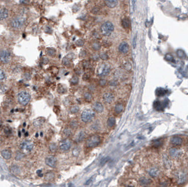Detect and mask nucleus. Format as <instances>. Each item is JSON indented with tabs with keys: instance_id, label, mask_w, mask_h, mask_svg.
I'll use <instances>...</instances> for the list:
<instances>
[{
	"instance_id": "nucleus-1",
	"label": "nucleus",
	"mask_w": 188,
	"mask_h": 187,
	"mask_svg": "<svg viewBox=\"0 0 188 187\" xmlns=\"http://www.w3.org/2000/svg\"><path fill=\"white\" fill-rule=\"evenodd\" d=\"M101 137L97 134L90 136L85 141V146L88 148H94L97 147L101 144Z\"/></svg>"
},
{
	"instance_id": "nucleus-2",
	"label": "nucleus",
	"mask_w": 188,
	"mask_h": 187,
	"mask_svg": "<svg viewBox=\"0 0 188 187\" xmlns=\"http://www.w3.org/2000/svg\"><path fill=\"white\" fill-rule=\"evenodd\" d=\"M95 116V112L91 110V109H85L84 110L81 115H80V119L83 122L88 123L90 122L94 119Z\"/></svg>"
},
{
	"instance_id": "nucleus-3",
	"label": "nucleus",
	"mask_w": 188,
	"mask_h": 187,
	"mask_svg": "<svg viewBox=\"0 0 188 187\" xmlns=\"http://www.w3.org/2000/svg\"><path fill=\"white\" fill-rule=\"evenodd\" d=\"M114 26L113 23L110 21L104 23L101 26V32L104 36H109L114 32Z\"/></svg>"
},
{
	"instance_id": "nucleus-4",
	"label": "nucleus",
	"mask_w": 188,
	"mask_h": 187,
	"mask_svg": "<svg viewBox=\"0 0 188 187\" xmlns=\"http://www.w3.org/2000/svg\"><path fill=\"white\" fill-rule=\"evenodd\" d=\"M31 94L26 91H21L18 95V103L22 106H26L31 101Z\"/></svg>"
},
{
	"instance_id": "nucleus-5",
	"label": "nucleus",
	"mask_w": 188,
	"mask_h": 187,
	"mask_svg": "<svg viewBox=\"0 0 188 187\" xmlns=\"http://www.w3.org/2000/svg\"><path fill=\"white\" fill-rule=\"evenodd\" d=\"M19 148L22 152L26 154L28 153L31 152L34 149V144L30 141H24L20 144Z\"/></svg>"
},
{
	"instance_id": "nucleus-6",
	"label": "nucleus",
	"mask_w": 188,
	"mask_h": 187,
	"mask_svg": "<svg viewBox=\"0 0 188 187\" xmlns=\"http://www.w3.org/2000/svg\"><path fill=\"white\" fill-rule=\"evenodd\" d=\"M71 147H72V141L69 139H65L60 142L59 148L61 151L66 152L69 151Z\"/></svg>"
},
{
	"instance_id": "nucleus-7",
	"label": "nucleus",
	"mask_w": 188,
	"mask_h": 187,
	"mask_svg": "<svg viewBox=\"0 0 188 187\" xmlns=\"http://www.w3.org/2000/svg\"><path fill=\"white\" fill-rule=\"evenodd\" d=\"M1 61L2 63H8L11 60V53L7 49H3L1 52Z\"/></svg>"
},
{
	"instance_id": "nucleus-8",
	"label": "nucleus",
	"mask_w": 188,
	"mask_h": 187,
	"mask_svg": "<svg viewBox=\"0 0 188 187\" xmlns=\"http://www.w3.org/2000/svg\"><path fill=\"white\" fill-rule=\"evenodd\" d=\"M24 21H25V20H24L23 18H14V19H13V20L11 21V26H12V27H13V28H15V29H19V28H21V27L23 26Z\"/></svg>"
},
{
	"instance_id": "nucleus-9",
	"label": "nucleus",
	"mask_w": 188,
	"mask_h": 187,
	"mask_svg": "<svg viewBox=\"0 0 188 187\" xmlns=\"http://www.w3.org/2000/svg\"><path fill=\"white\" fill-rule=\"evenodd\" d=\"M45 163L46 165L52 168H55L57 165V160L54 156H50L46 158L45 159Z\"/></svg>"
},
{
	"instance_id": "nucleus-10",
	"label": "nucleus",
	"mask_w": 188,
	"mask_h": 187,
	"mask_svg": "<svg viewBox=\"0 0 188 187\" xmlns=\"http://www.w3.org/2000/svg\"><path fill=\"white\" fill-rule=\"evenodd\" d=\"M114 95L111 92H106L103 95V101L106 104H111L114 100Z\"/></svg>"
},
{
	"instance_id": "nucleus-11",
	"label": "nucleus",
	"mask_w": 188,
	"mask_h": 187,
	"mask_svg": "<svg viewBox=\"0 0 188 187\" xmlns=\"http://www.w3.org/2000/svg\"><path fill=\"white\" fill-rule=\"evenodd\" d=\"M110 73V68L106 64H103L101 65L99 71V74L101 77H104L109 74Z\"/></svg>"
},
{
	"instance_id": "nucleus-12",
	"label": "nucleus",
	"mask_w": 188,
	"mask_h": 187,
	"mask_svg": "<svg viewBox=\"0 0 188 187\" xmlns=\"http://www.w3.org/2000/svg\"><path fill=\"white\" fill-rule=\"evenodd\" d=\"M147 172H148V174H149V176H151L152 177H154V178L157 177L160 174V170L157 167H150L149 170H147Z\"/></svg>"
},
{
	"instance_id": "nucleus-13",
	"label": "nucleus",
	"mask_w": 188,
	"mask_h": 187,
	"mask_svg": "<svg viewBox=\"0 0 188 187\" xmlns=\"http://www.w3.org/2000/svg\"><path fill=\"white\" fill-rule=\"evenodd\" d=\"M170 143L173 146H180L183 144V139L178 136H174L170 140Z\"/></svg>"
},
{
	"instance_id": "nucleus-14",
	"label": "nucleus",
	"mask_w": 188,
	"mask_h": 187,
	"mask_svg": "<svg viewBox=\"0 0 188 187\" xmlns=\"http://www.w3.org/2000/svg\"><path fill=\"white\" fill-rule=\"evenodd\" d=\"M118 51L123 54L127 53L129 51V46H128L127 43L123 42H121L120 44L118 46Z\"/></svg>"
},
{
	"instance_id": "nucleus-15",
	"label": "nucleus",
	"mask_w": 188,
	"mask_h": 187,
	"mask_svg": "<svg viewBox=\"0 0 188 187\" xmlns=\"http://www.w3.org/2000/svg\"><path fill=\"white\" fill-rule=\"evenodd\" d=\"M92 108L94 112L98 113H102L104 111V106L100 102H95L93 106H92Z\"/></svg>"
},
{
	"instance_id": "nucleus-16",
	"label": "nucleus",
	"mask_w": 188,
	"mask_h": 187,
	"mask_svg": "<svg viewBox=\"0 0 188 187\" xmlns=\"http://www.w3.org/2000/svg\"><path fill=\"white\" fill-rule=\"evenodd\" d=\"M125 106L122 103H117L114 107V113L116 115H120L124 111Z\"/></svg>"
},
{
	"instance_id": "nucleus-17",
	"label": "nucleus",
	"mask_w": 188,
	"mask_h": 187,
	"mask_svg": "<svg viewBox=\"0 0 188 187\" xmlns=\"http://www.w3.org/2000/svg\"><path fill=\"white\" fill-rule=\"evenodd\" d=\"M85 136H86L85 132L84 131L80 130L77 133V134L75 135V141H76L78 143L81 142V141H83V140L85 139Z\"/></svg>"
},
{
	"instance_id": "nucleus-18",
	"label": "nucleus",
	"mask_w": 188,
	"mask_h": 187,
	"mask_svg": "<svg viewBox=\"0 0 188 187\" xmlns=\"http://www.w3.org/2000/svg\"><path fill=\"white\" fill-rule=\"evenodd\" d=\"M1 156L5 160H9L12 156V153L9 149H4L1 151Z\"/></svg>"
},
{
	"instance_id": "nucleus-19",
	"label": "nucleus",
	"mask_w": 188,
	"mask_h": 187,
	"mask_svg": "<svg viewBox=\"0 0 188 187\" xmlns=\"http://www.w3.org/2000/svg\"><path fill=\"white\" fill-rule=\"evenodd\" d=\"M152 182V179L148 178V177H141V178L140 179V180H139L140 184L141 186H142V187L148 186V185H149Z\"/></svg>"
},
{
	"instance_id": "nucleus-20",
	"label": "nucleus",
	"mask_w": 188,
	"mask_h": 187,
	"mask_svg": "<svg viewBox=\"0 0 188 187\" xmlns=\"http://www.w3.org/2000/svg\"><path fill=\"white\" fill-rule=\"evenodd\" d=\"M9 170H10V172L11 174H13V175H16V176H17L21 173V169L16 165H13L9 167Z\"/></svg>"
},
{
	"instance_id": "nucleus-21",
	"label": "nucleus",
	"mask_w": 188,
	"mask_h": 187,
	"mask_svg": "<svg viewBox=\"0 0 188 187\" xmlns=\"http://www.w3.org/2000/svg\"><path fill=\"white\" fill-rule=\"evenodd\" d=\"M178 177V182L180 184H182L186 182L187 180V174H185L184 172H180L177 175Z\"/></svg>"
},
{
	"instance_id": "nucleus-22",
	"label": "nucleus",
	"mask_w": 188,
	"mask_h": 187,
	"mask_svg": "<svg viewBox=\"0 0 188 187\" xmlns=\"http://www.w3.org/2000/svg\"><path fill=\"white\" fill-rule=\"evenodd\" d=\"M104 2L105 4L110 9L115 8L118 4V0H104Z\"/></svg>"
},
{
	"instance_id": "nucleus-23",
	"label": "nucleus",
	"mask_w": 188,
	"mask_h": 187,
	"mask_svg": "<svg viewBox=\"0 0 188 187\" xmlns=\"http://www.w3.org/2000/svg\"><path fill=\"white\" fill-rule=\"evenodd\" d=\"M116 118L114 117H110V118H108L107 120V122H106V124H107V126L109 127V128H113L116 125Z\"/></svg>"
},
{
	"instance_id": "nucleus-24",
	"label": "nucleus",
	"mask_w": 188,
	"mask_h": 187,
	"mask_svg": "<svg viewBox=\"0 0 188 187\" xmlns=\"http://www.w3.org/2000/svg\"><path fill=\"white\" fill-rule=\"evenodd\" d=\"M9 16V11L6 9H1V11H0V18H1V20L3 21L6 18H7Z\"/></svg>"
},
{
	"instance_id": "nucleus-25",
	"label": "nucleus",
	"mask_w": 188,
	"mask_h": 187,
	"mask_svg": "<svg viewBox=\"0 0 188 187\" xmlns=\"http://www.w3.org/2000/svg\"><path fill=\"white\" fill-rule=\"evenodd\" d=\"M69 127L72 130H75L78 127V122L75 119H72L69 122Z\"/></svg>"
},
{
	"instance_id": "nucleus-26",
	"label": "nucleus",
	"mask_w": 188,
	"mask_h": 187,
	"mask_svg": "<svg viewBox=\"0 0 188 187\" xmlns=\"http://www.w3.org/2000/svg\"><path fill=\"white\" fill-rule=\"evenodd\" d=\"M168 153H169L170 156L173 157V158L177 156L178 155V153H180L179 151H178V150L176 148H171V149L169 150V152Z\"/></svg>"
},
{
	"instance_id": "nucleus-27",
	"label": "nucleus",
	"mask_w": 188,
	"mask_h": 187,
	"mask_svg": "<svg viewBox=\"0 0 188 187\" xmlns=\"http://www.w3.org/2000/svg\"><path fill=\"white\" fill-rule=\"evenodd\" d=\"M57 149H58V146L55 143H51L49 145V150L51 153H54L55 152H57Z\"/></svg>"
},
{
	"instance_id": "nucleus-28",
	"label": "nucleus",
	"mask_w": 188,
	"mask_h": 187,
	"mask_svg": "<svg viewBox=\"0 0 188 187\" xmlns=\"http://www.w3.org/2000/svg\"><path fill=\"white\" fill-rule=\"evenodd\" d=\"M122 26L124 28H129L130 27V21L128 18H124L122 21Z\"/></svg>"
},
{
	"instance_id": "nucleus-29",
	"label": "nucleus",
	"mask_w": 188,
	"mask_h": 187,
	"mask_svg": "<svg viewBox=\"0 0 188 187\" xmlns=\"http://www.w3.org/2000/svg\"><path fill=\"white\" fill-rule=\"evenodd\" d=\"M25 156V153L22 152L21 151H17L16 153V156H15V160H21V159L23 158V157Z\"/></svg>"
},
{
	"instance_id": "nucleus-30",
	"label": "nucleus",
	"mask_w": 188,
	"mask_h": 187,
	"mask_svg": "<svg viewBox=\"0 0 188 187\" xmlns=\"http://www.w3.org/2000/svg\"><path fill=\"white\" fill-rule=\"evenodd\" d=\"M80 110V106H78V105H74L73 106H71V108H70V113L72 114H75V113H78Z\"/></svg>"
},
{
	"instance_id": "nucleus-31",
	"label": "nucleus",
	"mask_w": 188,
	"mask_h": 187,
	"mask_svg": "<svg viewBox=\"0 0 188 187\" xmlns=\"http://www.w3.org/2000/svg\"><path fill=\"white\" fill-rule=\"evenodd\" d=\"M176 53H177V56L179 57L180 58L183 59L185 58H186V54H185V53L184 52L183 50H182V49H178Z\"/></svg>"
},
{
	"instance_id": "nucleus-32",
	"label": "nucleus",
	"mask_w": 188,
	"mask_h": 187,
	"mask_svg": "<svg viewBox=\"0 0 188 187\" xmlns=\"http://www.w3.org/2000/svg\"><path fill=\"white\" fill-rule=\"evenodd\" d=\"M84 99L87 101H91L92 100V95L90 92H85L84 94Z\"/></svg>"
},
{
	"instance_id": "nucleus-33",
	"label": "nucleus",
	"mask_w": 188,
	"mask_h": 187,
	"mask_svg": "<svg viewBox=\"0 0 188 187\" xmlns=\"http://www.w3.org/2000/svg\"><path fill=\"white\" fill-rule=\"evenodd\" d=\"M80 153V147H78V146H76V147L73 148V151H72V154H73V156L75 157L78 156Z\"/></svg>"
},
{
	"instance_id": "nucleus-34",
	"label": "nucleus",
	"mask_w": 188,
	"mask_h": 187,
	"mask_svg": "<svg viewBox=\"0 0 188 187\" xmlns=\"http://www.w3.org/2000/svg\"><path fill=\"white\" fill-rule=\"evenodd\" d=\"M63 134L65 136H67V137L71 136L72 135V129L71 128H68V127L65 128L64 130H63Z\"/></svg>"
},
{
	"instance_id": "nucleus-35",
	"label": "nucleus",
	"mask_w": 188,
	"mask_h": 187,
	"mask_svg": "<svg viewBox=\"0 0 188 187\" xmlns=\"http://www.w3.org/2000/svg\"><path fill=\"white\" fill-rule=\"evenodd\" d=\"M154 106L155 109H157V110H161V108H163L161 102H160V101H156L154 104Z\"/></svg>"
},
{
	"instance_id": "nucleus-36",
	"label": "nucleus",
	"mask_w": 188,
	"mask_h": 187,
	"mask_svg": "<svg viewBox=\"0 0 188 187\" xmlns=\"http://www.w3.org/2000/svg\"><path fill=\"white\" fill-rule=\"evenodd\" d=\"M92 47L94 51H98V50L100 49L101 44L99 43H98V42H94V43H93V44H92Z\"/></svg>"
},
{
	"instance_id": "nucleus-37",
	"label": "nucleus",
	"mask_w": 188,
	"mask_h": 187,
	"mask_svg": "<svg viewBox=\"0 0 188 187\" xmlns=\"http://www.w3.org/2000/svg\"><path fill=\"white\" fill-rule=\"evenodd\" d=\"M165 59L168 61H173V56H172L171 53H167L165 56Z\"/></svg>"
},
{
	"instance_id": "nucleus-38",
	"label": "nucleus",
	"mask_w": 188,
	"mask_h": 187,
	"mask_svg": "<svg viewBox=\"0 0 188 187\" xmlns=\"http://www.w3.org/2000/svg\"><path fill=\"white\" fill-rule=\"evenodd\" d=\"M99 84L101 87H105L106 84H107V81L105 79H101L99 82Z\"/></svg>"
},
{
	"instance_id": "nucleus-39",
	"label": "nucleus",
	"mask_w": 188,
	"mask_h": 187,
	"mask_svg": "<svg viewBox=\"0 0 188 187\" xmlns=\"http://www.w3.org/2000/svg\"><path fill=\"white\" fill-rule=\"evenodd\" d=\"M161 144H162V141L160 140V139H158V140H156V141H153V145L154 146H156V147H158V146H160Z\"/></svg>"
},
{
	"instance_id": "nucleus-40",
	"label": "nucleus",
	"mask_w": 188,
	"mask_h": 187,
	"mask_svg": "<svg viewBox=\"0 0 188 187\" xmlns=\"http://www.w3.org/2000/svg\"><path fill=\"white\" fill-rule=\"evenodd\" d=\"M166 94V90L163 89H159L157 90V95L158 96H163Z\"/></svg>"
},
{
	"instance_id": "nucleus-41",
	"label": "nucleus",
	"mask_w": 188,
	"mask_h": 187,
	"mask_svg": "<svg viewBox=\"0 0 188 187\" xmlns=\"http://www.w3.org/2000/svg\"><path fill=\"white\" fill-rule=\"evenodd\" d=\"M53 177H54V175L52 172H49L46 175V179L47 180H48V181H51V180H52Z\"/></svg>"
},
{
	"instance_id": "nucleus-42",
	"label": "nucleus",
	"mask_w": 188,
	"mask_h": 187,
	"mask_svg": "<svg viewBox=\"0 0 188 187\" xmlns=\"http://www.w3.org/2000/svg\"><path fill=\"white\" fill-rule=\"evenodd\" d=\"M78 77H73V78L71 79V83L73 84H78Z\"/></svg>"
},
{
	"instance_id": "nucleus-43",
	"label": "nucleus",
	"mask_w": 188,
	"mask_h": 187,
	"mask_svg": "<svg viewBox=\"0 0 188 187\" xmlns=\"http://www.w3.org/2000/svg\"><path fill=\"white\" fill-rule=\"evenodd\" d=\"M47 52H48L49 55H50V56H53V55H54V54H55L56 51H55V49H48Z\"/></svg>"
},
{
	"instance_id": "nucleus-44",
	"label": "nucleus",
	"mask_w": 188,
	"mask_h": 187,
	"mask_svg": "<svg viewBox=\"0 0 188 187\" xmlns=\"http://www.w3.org/2000/svg\"><path fill=\"white\" fill-rule=\"evenodd\" d=\"M75 44H76L78 47H82L83 44H84V41L82 40V39H79V40H78V41L76 42Z\"/></svg>"
},
{
	"instance_id": "nucleus-45",
	"label": "nucleus",
	"mask_w": 188,
	"mask_h": 187,
	"mask_svg": "<svg viewBox=\"0 0 188 187\" xmlns=\"http://www.w3.org/2000/svg\"><path fill=\"white\" fill-rule=\"evenodd\" d=\"M100 58L101 59H103V60H107L108 59V55L105 53H101L100 55Z\"/></svg>"
},
{
	"instance_id": "nucleus-46",
	"label": "nucleus",
	"mask_w": 188,
	"mask_h": 187,
	"mask_svg": "<svg viewBox=\"0 0 188 187\" xmlns=\"http://www.w3.org/2000/svg\"><path fill=\"white\" fill-rule=\"evenodd\" d=\"M118 84V82L116 80H111L109 82L110 86H116Z\"/></svg>"
},
{
	"instance_id": "nucleus-47",
	"label": "nucleus",
	"mask_w": 188,
	"mask_h": 187,
	"mask_svg": "<svg viewBox=\"0 0 188 187\" xmlns=\"http://www.w3.org/2000/svg\"><path fill=\"white\" fill-rule=\"evenodd\" d=\"M4 78H5L4 73L3 72V70H0V80L2 81V80H3Z\"/></svg>"
},
{
	"instance_id": "nucleus-48",
	"label": "nucleus",
	"mask_w": 188,
	"mask_h": 187,
	"mask_svg": "<svg viewBox=\"0 0 188 187\" xmlns=\"http://www.w3.org/2000/svg\"><path fill=\"white\" fill-rule=\"evenodd\" d=\"M99 11V9L98 7H94V9L92 10V13H94V14H97Z\"/></svg>"
},
{
	"instance_id": "nucleus-49",
	"label": "nucleus",
	"mask_w": 188,
	"mask_h": 187,
	"mask_svg": "<svg viewBox=\"0 0 188 187\" xmlns=\"http://www.w3.org/2000/svg\"><path fill=\"white\" fill-rule=\"evenodd\" d=\"M136 36L134 37V39H133V42H132V45H133V48L135 49V46H136Z\"/></svg>"
},
{
	"instance_id": "nucleus-50",
	"label": "nucleus",
	"mask_w": 188,
	"mask_h": 187,
	"mask_svg": "<svg viewBox=\"0 0 188 187\" xmlns=\"http://www.w3.org/2000/svg\"><path fill=\"white\" fill-rule=\"evenodd\" d=\"M131 187V186H129V187Z\"/></svg>"
}]
</instances>
